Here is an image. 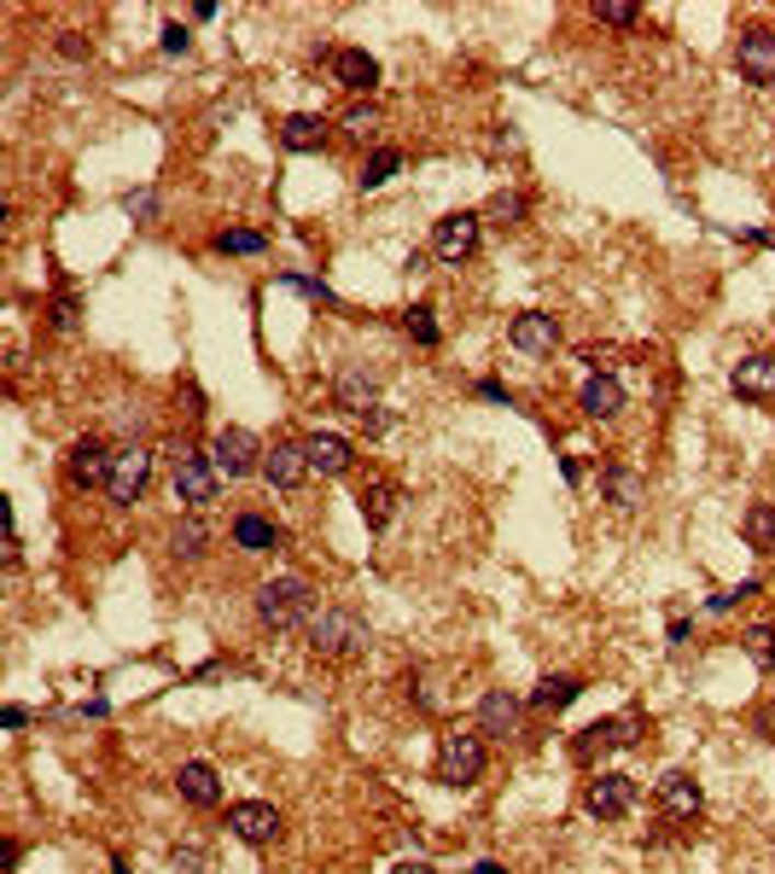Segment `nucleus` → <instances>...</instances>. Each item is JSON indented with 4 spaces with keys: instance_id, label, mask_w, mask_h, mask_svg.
<instances>
[{
    "instance_id": "nucleus-1",
    "label": "nucleus",
    "mask_w": 775,
    "mask_h": 874,
    "mask_svg": "<svg viewBox=\"0 0 775 874\" xmlns=\"http://www.w3.org/2000/svg\"><path fill=\"white\" fill-rule=\"evenodd\" d=\"M257 618L269 629H298V624L316 618V589L304 578H274V583L257 589Z\"/></svg>"
},
{
    "instance_id": "nucleus-2",
    "label": "nucleus",
    "mask_w": 775,
    "mask_h": 874,
    "mask_svg": "<svg viewBox=\"0 0 775 874\" xmlns=\"http://www.w3.org/2000/svg\"><path fill=\"white\" fill-rule=\"evenodd\" d=\"M309 647H316L321 659H350V654L367 647V624L350 606H327V612L309 618Z\"/></svg>"
},
{
    "instance_id": "nucleus-3",
    "label": "nucleus",
    "mask_w": 775,
    "mask_h": 874,
    "mask_svg": "<svg viewBox=\"0 0 775 874\" xmlns=\"http://www.w3.org/2000/svg\"><path fill=\"white\" fill-rule=\"evenodd\" d=\"M263 443H257L246 425H221V432L210 438V467L221 478H246V473H263Z\"/></svg>"
},
{
    "instance_id": "nucleus-4",
    "label": "nucleus",
    "mask_w": 775,
    "mask_h": 874,
    "mask_svg": "<svg viewBox=\"0 0 775 874\" xmlns=\"http://www.w3.org/2000/svg\"><path fill=\"white\" fill-rule=\"evenodd\" d=\"M636 729H641V717L636 712H624V717H601V723H589V729L571 740V758L578 764H595V758H606V752H618V747H636Z\"/></svg>"
},
{
    "instance_id": "nucleus-5",
    "label": "nucleus",
    "mask_w": 775,
    "mask_h": 874,
    "mask_svg": "<svg viewBox=\"0 0 775 874\" xmlns=\"http://www.w3.org/2000/svg\"><path fill=\"white\" fill-rule=\"evenodd\" d=\"M485 775V740L478 735H443L437 747V781L443 787H472Z\"/></svg>"
},
{
    "instance_id": "nucleus-6",
    "label": "nucleus",
    "mask_w": 775,
    "mask_h": 874,
    "mask_svg": "<svg viewBox=\"0 0 775 874\" xmlns=\"http://www.w3.org/2000/svg\"><path fill=\"white\" fill-rule=\"evenodd\" d=\"M146 485H152V455L146 450H117V461H111V485H105V496L117 501V508H135V501L146 496Z\"/></svg>"
},
{
    "instance_id": "nucleus-7",
    "label": "nucleus",
    "mask_w": 775,
    "mask_h": 874,
    "mask_svg": "<svg viewBox=\"0 0 775 874\" xmlns=\"http://www.w3.org/2000/svg\"><path fill=\"white\" fill-rule=\"evenodd\" d=\"M478 228H485V216H472V211H449L432 228V251L443 257V263H467V257L478 251Z\"/></svg>"
},
{
    "instance_id": "nucleus-8",
    "label": "nucleus",
    "mask_w": 775,
    "mask_h": 874,
    "mask_svg": "<svg viewBox=\"0 0 775 874\" xmlns=\"http://www.w3.org/2000/svg\"><path fill=\"white\" fill-rule=\"evenodd\" d=\"M111 461H117V455H111L100 438H77L65 450V473H70V485H77V490H100V485H111Z\"/></svg>"
},
{
    "instance_id": "nucleus-9",
    "label": "nucleus",
    "mask_w": 775,
    "mask_h": 874,
    "mask_svg": "<svg viewBox=\"0 0 775 874\" xmlns=\"http://www.w3.org/2000/svg\"><path fill=\"white\" fill-rule=\"evenodd\" d=\"M583 805H589V816H601V822H618V816H630V805H636V781L618 775V770H601L589 781Z\"/></svg>"
},
{
    "instance_id": "nucleus-10",
    "label": "nucleus",
    "mask_w": 775,
    "mask_h": 874,
    "mask_svg": "<svg viewBox=\"0 0 775 874\" xmlns=\"http://www.w3.org/2000/svg\"><path fill=\"white\" fill-rule=\"evenodd\" d=\"M228 828L246 845H274L281 840V810L263 805V798H239V805H228Z\"/></svg>"
},
{
    "instance_id": "nucleus-11",
    "label": "nucleus",
    "mask_w": 775,
    "mask_h": 874,
    "mask_svg": "<svg viewBox=\"0 0 775 874\" xmlns=\"http://www.w3.org/2000/svg\"><path fill=\"white\" fill-rule=\"evenodd\" d=\"M734 65H741V77L746 82H759V88H775V35L770 30H741V42H734Z\"/></svg>"
},
{
    "instance_id": "nucleus-12",
    "label": "nucleus",
    "mask_w": 775,
    "mask_h": 874,
    "mask_svg": "<svg viewBox=\"0 0 775 874\" xmlns=\"http://www.w3.org/2000/svg\"><path fill=\"white\" fill-rule=\"evenodd\" d=\"M216 485L221 473L210 467L205 455H175V501H187V508H205V501H216Z\"/></svg>"
},
{
    "instance_id": "nucleus-13",
    "label": "nucleus",
    "mask_w": 775,
    "mask_h": 874,
    "mask_svg": "<svg viewBox=\"0 0 775 874\" xmlns=\"http://www.w3.org/2000/svg\"><path fill=\"white\" fill-rule=\"evenodd\" d=\"M327 70H332V82H339V88H350V94H374V82H379V59L367 47L327 53Z\"/></svg>"
},
{
    "instance_id": "nucleus-14",
    "label": "nucleus",
    "mask_w": 775,
    "mask_h": 874,
    "mask_svg": "<svg viewBox=\"0 0 775 874\" xmlns=\"http://www.w3.org/2000/svg\"><path fill=\"white\" fill-rule=\"evenodd\" d=\"M508 344L520 350V356H554V344H560V321L543 309H525L520 321L508 327Z\"/></svg>"
},
{
    "instance_id": "nucleus-15",
    "label": "nucleus",
    "mask_w": 775,
    "mask_h": 874,
    "mask_svg": "<svg viewBox=\"0 0 775 874\" xmlns=\"http://www.w3.org/2000/svg\"><path fill=\"white\" fill-rule=\"evenodd\" d=\"M304 455H309V473H321V478H344L356 467V450H350V438H339V432H309Z\"/></svg>"
},
{
    "instance_id": "nucleus-16",
    "label": "nucleus",
    "mask_w": 775,
    "mask_h": 874,
    "mask_svg": "<svg viewBox=\"0 0 775 874\" xmlns=\"http://www.w3.org/2000/svg\"><path fill=\"white\" fill-rule=\"evenodd\" d=\"M659 810L676 816V822H694V816L706 810V793H699V781L688 770H671L659 781Z\"/></svg>"
},
{
    "instance_id": "nucleus-17",
    "label": "nucleus",
    "mask_w": 775,
    "mask_h": 874,
    "mask_svg": "<svg viewBox=\"0 0 775 874\" xmlns=\"http://www.w3.org/2000/svg\"><path fill=\"white\" fill-rule=\"evenodd\" d=\"M263 478L274 490H298L304 478H309V455H304V443H274V450L263 455Z\"/></svg>"
},
{
    "instance_id": "nucleus-18",
    "label": "nucleus",
    "mask_w": 775,
    "mask_h": 874,
    "mask_svg": "<svg viewBox=\"0 0 775 874\" xmlns=\"http://www.w3.org/2000/svg\"><path fill=\"white\" fill-rule=\"evenodd\" d=\"M513 729H520V700H513L508 688H490V694L478 700V735L508 740Z\"/></svg>"
},
{
    "instance_id": "nucleus-19",
    "label": "nucleus",
    "mask_w": 775,
    "mask_h": 874,
    "mask_svg": "<svg viewBox=\"0 0 775 874\" xmlns=\"http://www.w3.org/2000/svg\"><path fill=\"white\" fill-rule=\"evenodd\" d=\"M175 787H181V798H187L193 810H216L221 805V775L210 770V764H181V775H175Z\"/></svg>"
},
{
    "instance_id": "nucleus-20",
    "label": "nucleus",
    "mask_w": 775,
    "mask_h": 874,
    "mask_svg": "<svg viewBox=\"0 0 775 874\" xmlns=\"http://www.w3.org/2000/svg\"><path fill=\"white\" fill-rule=\"evenodd\" d=\"M729 385H734V397H746V402H770L775 397V356H746L729 374Z\"/></svg>"
},
{
    "instance_id": "nucleus-21",
    "label": "nucleus",
    "mask_w": 775,
    "mask_h": 874,
    "mask_svg": "<svg viewBox=\"0 0 775 874\" xmlns=\"http://www.w3.org/2000/svg\"><path fill=\"white\" fill-rule=\"evenodd\" d=\"M332 397H339V408H350V415H367V408H379V379L362 374V367H344V374L332 379Z\"/></svg>"
},
{
    "instance_id": "nucleus-22",
    "label": "nucleus",
    "mask_w": 775,
    "mask_h": 874,
    "mask_svg": "<svg viewBox=\"0 0 775 874\" xmlns=\"http://www.w3.org/2000/svg\"><path fill=\"white\" fill-rule=\"evenodd\" d=\"M281 146L286 152H321L327 146V117H316V111H292V117L281 123Z\"/></svg>"
},
{
    "instance_id": "nucleus-23",
    "label": "nucleus",
    "mask_w": 775,
    "mask_h": 874,
    "mask_svg": "<svg viewBox=\"0 0 775 874\" xmlns=\"http://www.w3.org/2000/svg\"><path fill=\"white\" fill-rule=\"evenodd\" d=\"M286 536H281V525H269L263 513H239L233 519V548H246V554H274Z\"/></svg>"
},
{
    "instance_id": "nucleus-24",
    "label": "nucleus",
    "mask_w": 775,
    "mask_h": 874,
    "mask_svg": "<svg viewBox=\"0 0 775 874\" xmlns=\"http://www.w3.org/2000/svg\"><path fill=\"white\" fill-rule=\"evenodd\" d=\"M362 519H367V531H385L397 519V485L391 478H374V485H362Z\"/></svg>"
},
{
    "instance_id": "nucleus-25",
    "label": "nucleus",
    "mask_w": 775,
    "mask_h": 874,
    "mask_svg": "<svg viewBox=\"0 0 775 874\" xmlns=\"http://www.w3.org/2000/svg\"><path fill=\"white\" fill-rule=\"evenodd\" d=\"M578 402H583V415H589V420H613L618 408H624V385H618L613 374H595V379L583 385V397H578Z\"/></svg>"
},
{
    "instance_id": "nucleus-26",
    "label": "nucleus",
    "mask_w": 775,
    "mask_h": 874,
    "mask_svg": "<svg viewBox=\"0 0 775 874\" xmlns=\"http://www.w3.org/2000/svg\"><path fill=\"white\" fill-rule=\"evenodd\" d=\"M578 694H583L578 677H543L537 688H531V712H566Z\"/></svg>"
},
{
    "instance_id": "nucleus-27",
    "label": "nucleus",
    "mask_w": 775,
    "mask_h": 874,
    "mask_svg": "<svg viewBox=\"0 0 775 874\" xmlns=\"http://www.w3.org/2000/svg\"><path fill=\"white\" fill-rule=\"evenodd\" d=\"M741 536L752 554H770L775 548V501H752L746 519H741Z\"/></svg>"
},
{
    "instance_id": "nucleus-28",
    "label": "nucleus",
    "mask_w": 775,
    "mask_h": 874,
    "mask_svg": "<svg viewBox=\"0 0 775 874\" xmlns=\"http://www.w3.org/2000/svg\"><path fill=\"white\" fill-rule=\"evenodd\" d=\"M601 490H606V501H613V508H641V496H648V485H641L630 467H606V473H601Z\"/></svg>"
},
{
    "instance_id": "nucleus-29",
    "label": "nucleus",
    "mask_w": 775,
    "mask_h": 874,
    "mask_svg": "<svg viewBox=\"0 0 775 874\" xmlns=\"http://www.w3.org/2000/svg\"><path fill=\"white\" fill-rule=\"evenodd\" d=\"M397 170H402V152H397V146H379V152H374V158L362 163L356 188H362V193H374V188H385V181H391Z\"/></svg>"
},
{
    "instance_id": "nucleus-30",
    "label": "nucleus",
    "mask_w": 775,
    "mask_h": 874,
    "mask_svg": "<svg viewBox=\"0 0 775 874\" xmlns=\"http://www.w3.org/2000/svg\"><path fill=\"white\" fill-rule=\"evenodd\" d=\"M205 543H210V531H205V519H175V531H170V548L181 554V560H198L205 554Z\"/></svg>"
},
{
    "instance_id": "nucleus-31",
    "label": "nucleus",
    "mask_w": 775,
    "mask_h": 874,
    "mask_svg": "<svg viewBox=\"0 0 775 874\" xmlns=\"http://www.w3.org/2000/svg\"><path fill=\"white\" fill-rule=\"evenodd\" d=\"M741 642H746V659L759 665V671H775V624H752Z\"/></svg>"
},
{
    "instance_id": "nucleus-32",
    "label": "nucleus",
    "mask_w": 775,
    "mask_h": 874,
    "mask_svg": "<svg viewBox=\"0 0 775 874\" xmlns=\"http://www.w3.org/2000/svg\"><path fill=\"white\" fill-rule=\"evenodd\" d=\"M263 246H269V239L257 234V228H228V234H216V251H221V257H257Z\"/></svg>"
},
{
    "instance_id": "nucleus-33",
    "label": "nucleus",
    "mask_w": 775,
    "mask_h": 874,
    "mask_svg": "<svg viewBox=\"0 0 775 874\" xmlns=\"http://www.w3.org/2000/svg\"><path fill=\"white\" fill-rule=\"evenodd\" d=\"M402 327H409V339H414V344H426V350L437 344V321H432V304H414L409 315H402Z\"/></svg>"
},
{
    "instance_id": "nucleus-34",
    "label": "nucleus",
    "mask_w": 775,
    "mask_h": 874,
    "mask_svg": "<svg viewBox=\"0 0 775 874\" xmlns=\"http://www.w3.org/2000/svg\"><path fill=\"white\" fill-rule=\"evenodd\" d=\"M485 216H490V222H502V228L525 222V193H495V198L485 204Z\"/></svg>"
},
{
    "instance_id": "nucleus-35",
    "label": "nucleus",
    "mask_w": 775,
    "mask_h": 874,
    "mask_svg": "<svg viewBox=\"0 0 775 874\" xmlns=\"http://www.w3.org/2000/svg\"><path fill=\"white\" fill-rule=\"evenodd\" d=\"M374 128H379V105H350L344 111V135L350 140H367Z\"/></svg>"
},
{
    "instance_id": "nucleus-36",
    "label": "nucleus",
    "mask_w": 775,
    "mask_h": 874,
    "mask_svg": "<svg viewBox=\"0 0 775 874\" xmlns=\"http://www.w3.org/2000/svg\"><path fill=\"white\" fill-rule=\"evenodd\" d=\"M595 18H601V24H613V30H630L636 18H641V7H630V0H601Z\"/></svg>"
},
{
    "instance_id": "nucleus-37",
    "label": "nucleus",
    "mask_w": 775,
    "mask_h": 874,
    "mask_svg": "<svg viewBox=\"0 0 775 874\" xmlns=\"http://www.w3.org/2000/svg\"><path fill=\"white\" fill-rule=\"evenodd\" d=\"M59 53H65V59H77V65H82L88 53H94V42H88L82 30H59Z\"/></svg>"
},
{
    "instance_id": "nucleus-38",
    "label": "nucleus",
    "mask_w": 775,
    "mask_h": 874,
    "mask_svg": "<svg viewBox=\"0 0 775 874\" xmlns=\"http://www.w3.org/2000/svg\"><path fill=\"white\" fill-rule=\"evenodd\" d=\"M53 327H59V332L77 327V297H70V292H59V304H53Z\"/></svg>"
},
{
    "instance_id": "nucleus-39",
    "label": "nucleus",
    "mask_w": 775,
    "mask_h": 874,
    "mask_svg": "<svg viewBox=\"0 0 775 874\" xmlns=\"http://www.w3.org/2000/svg\"><path fill=\"white\" fill-rule=\"evenodd\" d=\"M187 42H193L187 24H163V53H187Z\"/></svg>"
},
{
    "instance_id": "nucleus-40",
    "label": "nucleus",
    "mask_w": 775,
    "mask_h": 874,
    "mask_svg": "<svg viewBox=\"0 0 775 874\" xmlns=\"http://www.w3.org/2000/svg\"><path fill=\"white\" fill-rule=\"evenodd\" d=\"M286 286H298V292H309V297H321V304H339L321 281H309V274H286Z\"/></svg>"
},
{
    "instance_id": "nucleus-41",
    "label": "nucleus",
    "mask_w": 775,
    "mask_h": 874,
    "mask_svg": "<svg viewBox=\"0 0 775 874\" xmlns=\"http://www.w3.org/2000/svg\"><path fill=\"white\" fill-rule=\"evenodd\" d=\"M123 204H128V211H135V216H146V222L158 216V193H128Z\"/></svg>"
},
{
    "instance_id": "nucleus-42",
    "label": "nucleus",
    "mask_w": 775,
    "mask_h": 874,
    "mask_svg": "<svg viewBox=\"0 0 775 874\" xmlns=\"http://www.w3.org/2000/svg\"><path fill=\"white\" fill-rule=\"evenodd\" d=\"M362 425H367V432H374V438H379V432H385V425H391V415H385V408H367V415H362Z\"/></svg>"
},
{
    "instance_id": "nucleus-43",
    "label": "nucleus",
    "mask_w": 775,
    "mask_h": 874,
    "mask_svg": "<svg viewBox=\"0 0 775 874\" xmlns=\"http://www.w3.org/2000/svg\"><path fill=\"white\" fill-rule=\"evenodd\" d=\"M24 717H30L24 705H7V712H0V723H7V729H24Z\"/></svg>"
},
{
    "instance_id": "nucleus-44",
    "label": "nucleus",
    "mask_w": 775,
    "mask_h": 874,
    "mask_svg": "<svg viewBox=\"0 0 775 874\" xmlns=\"http://www.w3.org/2000/svg\"><path fill=\"white\" fill-rule=\"evenodd\" d=\"M478 390H485L490 402H508V385H502V379H485V385H478Z\"/></svg>"
},
{
    "instance_id": "nucleus-45",
    "label": "nucleus",
    "mask_w": 775,
    "mask_h": 874,
    "mask_svg": "<svg viewBox=\"0 0 775 874\" xmlns=\"http://www.w3.org/2000/svg\"><path fill=\"white\" fill-rule=\"evenodd\" d=\"M391 874H437V869H432V863H420V858H414V863H397Z\"/></svg>"
},
{
    "instance_id": "nucleus-46",
    "label": "nucleus",
    "mask_w": 775,
    "mask_h": 874,
    "mask_svg": "<svg viewBox=\"0 0 775 874\" xmlns=\"http://www.w3.org/2000/svg\"><path fill=\"white\" fill-rule=\"evenodd\" d=\"M472 874H508V869H502V863H478Z\"/></svg>"
}]
</instances>
